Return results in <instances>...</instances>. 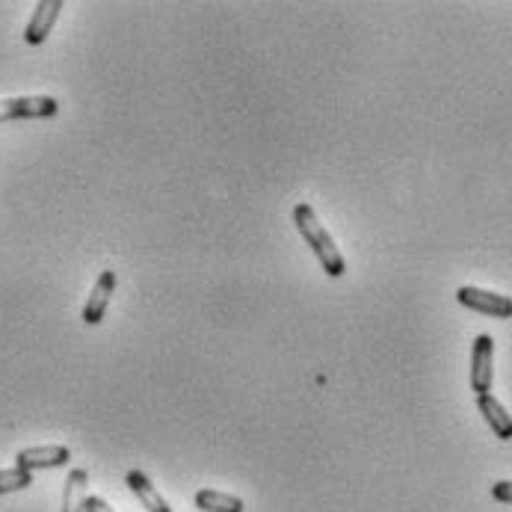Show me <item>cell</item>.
Returning a JSON list of instances; mask_svg holds the SVG:
<instances>
[{"instance_id": "cell-1", "label": "cell", "mask_w": 512, "mask_h": 512, "mask_svg": "<svg viewBox=\"0 0 512 512\" xmlns=\"http://www.w3.org/2000/svg\"><path fill=\"white\" fill-rule=\"evenodd\" d=\"M293 225H296V231L302 234V240L311 246V252L317 255V261L323 264V273H329L332 279H341V276L347 273V261H344L341 249L335 246L332 234L320 225L314 208L305 205V202H299V205L293 208Z\"/></svg>"}, {"instance_id": "cell-2", "label": "cell", "mask_w": 512, "mask_h": 512, "mask_svg": "<svg viewBox=\"0 0 512 512\" xmlns=\"http://www.w3.org/2000/svg\"><path fill=\"white\" fill-rule=\"evenodd\" d=\"M60 113V101L51 95H27V98H3L0 101V122L15 119H51Z\"/></svg>"}, {"instance_id": "cell-3", "label": "cell", "mask_w": 512, "mask_h": 512, "mask_svg": "<svg viewBox=\"0 0 512 512\" xmlns=\"http://www.w3.org/2000/svg\"><path fill=\"white\" fill-rule=\"evenodd\" d=\"M456 299H459V305H465L471 311H480V314H489V317H498V320L512 317V299L504 296V293L483 291V288L465 285V288L456 291Z\"/></svg>"}, {"instance_id": "cell-4", "label": "cell", "mask_w": 512, "mask_h": 512, "mask_svg": "<svg viewBox=\"0 0 512 512\" xmlns=\"http://www.w3.org/2000/svg\"><path fill=\"white\" fill-rule=\"evenodd\" d=\"M492 359H495V341L489 335H477L471 350V388L477 397L492 391V376H495Z\"/></svg>"}, {"instance_id": "cell-5", "label": "cell", "mask_w": 512, "mask_h": 512, "mask_svg": "<svg viewBox=\"0 0 512 512\" xmlns=\"http://www.w3.org/2000/svg\"><path fill=\"white\" fill-rule=\"evenodd\" d=\"M69 459H72L69 447H63V444H42V447H27V450H21L18 459H15V465L33 474V471H39V468H60V465H66Z\"/></svg>"}, {"instance_id": "cell-6", "label": "cell", "mask_w": 512, "mask_h": 512, "mask_svg": "<svg viewBox=\"0 0 512 512\" xmlns=\"http://www.w3.org/2000/svg\"><path fill=\"white\" fill-rule=\"evenodd\" d=\"M60 12H63V0H42V3H36L33 18H30V24L24 30V42L27 45H42L51 36Z\"/></svg>"}, {"instance_id": "cell-7", "label": "cell", "mask_w": 512, "mask_h": 512, "mask_svg": "<svg viewBox=\"0 0 512 512\" xmlns=\"http://www.w3.org/2000/svg\"><path fill=\"white\" fill-rule=\"evenodd\" d=\"M116 291V273L113 270H104L98 276V282L92 285V293L83 305V323L86 326H98L107 314V305H110V296Z\"/></svg>"}, {"instance_id": "cell-8", "label": "cell", "mask_w": 512, "mask_h": 512, "mask_svg": "<svg viewBox=\"0 0 512 512\" xmlns=\"http://www.w3.org/2000/svg\"><path fill=\"white\" fill-rule=\"evenodd\" d=\"M477 409H480V415L486 418V424L492 427V433H495L498 439H512V415L504 409V403H498V397L480 394V397H477Z\"/></svg>"}, {"instance_id": "cell-9", "label": "cell", "mask_w": 512, "mask_h": 512, "mask_svg": "<svg viewBox=\"0 0 512 512\" xmlns=\"http://www.w3.org/2000/svg\"><path fill=\"white\" fill-rule=\"evenodd\" d=\"M125 480H128V489L137 495V501H140L148 512H172L169 510V504L157 495V489L151 486V480H148L143 471H128Z\"/></svg>"}, {"instance_id": "cell-10", "label": "cell", "mask_w": 512, "mask_h": 512, "mask_svg": "<svg viewBox=\"0 0 512 512\" xmlns=\"http://www.w3.org/2000/svg\"><path fill=\"white\" fill-rule=\"evenodd\" d=\"M86 471L83 468H72L69 471V480H66V489H63V512H83L86 504Z\"/></svg>"}, {"instance_id": "cell-11", "label": "cell", "mask_w": 512, "mask_h": 512, "mask_svg": "<svg viewBox=\"0 0 512 512\" xmlns=\"http://www.w3.org/2000/svg\"><path fill=\"white\" fill-rule=\"evenodd\" d=\"M196 504L205 512H243V501L228 495V492H217V489H202L196 492Z\"/></svg>"}, {"instance_id": "cell-12", "label": "cell", "mask_w": 512, "mask_h": 512, "mask_svg": "<svg viewBox=\"0 0 512 512\" xmlns=\"http://www.w3.org/2000/svg\"><path fill=\"white\" fill-rule=\"evenodd\" d=\"M27 486H33V474H30V471H24V468H18V465L0 471V495L21 492V489H27Z\"/></svg>"}, {"instance_id": "cell-13", "label": "cell", "mask_w": 512, "mask_h": 512, "mask_svg": "<svg viewBox=\"0 0 512 512\" xmlns=\"http://www.w3.org/2000/svg\"><path fill=\"white\" fill-rule=\"evenodd\" d=\"M492 498L501 501V504H512V480H498L492 486Z\"/></svg>"}, {"instance_id": "cell-14", "label": "cell", "mask_w": 512, "mask_h": 512, "mask_svg": "<svg viewBox=\"0 0 512 512\" xmlns=\"http://www.w3.org/2000/svg\"><path fill=\"white\" fill-rule=\"evenodd\" d=\"M83 512H116V510H113V507H110V504H107L104 498H95V495H92V498H86V504H83Z\"/></svg>"}]
</instances>
